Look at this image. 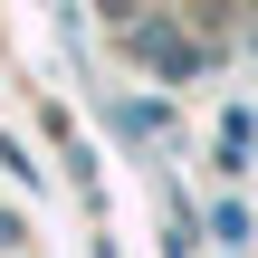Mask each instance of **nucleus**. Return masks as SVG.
Instances as JSON below:
<instances>
[{"label":"nucleus","mask_w":258,"mask_h":258,"mask_svg":"<svg viewBox=\"0 0 258 258\" xmlns=\"http://www.w3.org/2000/svg\"><path fill=\"white\" fill-rule=\"evenodd\" d=\"M134 48H144V67H163V77H191V67H201V48H191L182 29H144Z\"/></svg>","instance_id":"nucleus-1"},{"label":"nucleus","mask_w":258,"mask_h":258,"mask_svg":"<svg viewBox=\"0 0 258 258\" xmlns=\"http://www.w3.org/2000/svg\"><path fill=\"white\" fill-rule=\"evenodd\" d=\"M220 163H230V172L249 163V115H220Z\"/></svg>","instance_id":"nucleus-2"}]
</instances>
